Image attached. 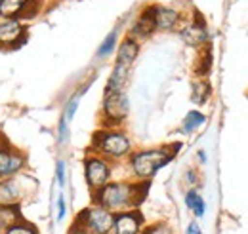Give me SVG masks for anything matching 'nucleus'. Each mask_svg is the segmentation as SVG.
Listing matches in <instances>:
<instances>
[{"mask_svg": "<svg viewBox=\"0 0 248 234\" xmlns=\"http://www.w3.org/2000/svg\"><path fill=\"white\" fill-rule=\"evenodd\" d=\"M75 225L88 231L90 234H111L113 225H115V213H111L109 209H105L101 205L93 204L77 215Z\"/></svg>", "mask_w": 248, "mask_h": 234, "instance_id": "3", "label": "nucleus"}, {"mask_svg": "<svg viewBox=\"0 0 248 234\" xmlns=\"http://www.w3.org/2000/svg\"><path fill=\"white\" fill-rule=\"evenodd\" d=\"M92 148L97 150L101 156L109 158H123L130 152L132 143L130 139L121 132H111V130H99L92 139Z\"/></svg>", "mask_w": 248, "mask_h": 234, "instance_id": "4", "label": "nucleus"}, {"mask_svg": "<svg viewBox=\"0 0 248 234\" xmlns=\"http://www.w3.org/2000/svg\"><path fill=\"white\" fill-rule=\"evenodd\" d=\"M19 221H21L19 205H0V231L2 233L17 225Z\"/></svg>", "mask_w": 248, "mask_h": 234, "instance_id": "16", "label": "nucleus"}, {"mask_svg": "<svg viewBox=\"0 0 248 234\" xmlns=\"http://www.w3.org/2000/svg\"><path fill=\"white\" fill-rule=\"evenodd\" d=\"M25 42V30L17 19H6L0 23V46L17 48Z\"/></svg>", "mask_w": 248, "mask_h": 234, "instance_id": "9", "label": "nucleus"}, {"mask_svg": "<svg viewBox=\"0 0 248 234\" xmlns=\"http://www.w3.org/2000/svg\"><path fill=\"white\" fill-rule=\"evenodd\" d=\"M31 0H0V15L6 19H16V15H23Z\"/></svg>", "mask_w": 248, "mask_h": 234, "instance_id": "15", "label": "nucleus"}, {"mask_svg": "<svg viewBox=\"0 0 248 234\" xmlns=\"http://www.w3.org/2000/svg\"><path fill=\"white\" fill-rule=\"evenodd\" d=\"M186 205L197 215V217H202L204 215V211H206V204H204V200H202V196L195 190V189H191L189 192L186 194Z\"/></svg>", "mask_w": 248, "mask_h": 234, "instance_id": "19", "label": "nucleus"}, {"mask_svg": "<svg viewBox=\"0 0 248 234\" xmlns=\"http://www.w3.org/2000/svg\"><path fill=\"white\" fill-rule=\"evenodd\" d=\"M82 91H84V89H82ZM82 91L75 93V95L67 101V107H65V111H63V118H65L67 122H71L73 117H75V113H77V109H78V103H80V95H82Z\"/></svg>", "mask_w": 248, "mask_h": 234, "instance_id": "23", "label": "nucleus"}, {"mask_svg": "<svg viewBox=\"0 0 248 234\" xmlns=\"http://www.w3.org/2000/svg\"><path fill=\"white\" fill-rule=\"evenodd\" d=\"M182 145H176L174 148H149L134 152L130 158V168L134 176L140 181H149L160 168H164L176 154V148Z\"/></svg>", "mask_w": 248, "mask_h": 234, "instance_id": "2", "label": "nucleus"}, {"mask_svg": "<svg viewBox=\"0 0 248 234\" xmlns=\"http://www.w3.org/2000/svg\"><path fill=\"white\" fill-rule=\"evenodd\" d=\"M210 93H212V88L206 80H195L193 86H191V101L197 103V105H202V103L208 101Z\"/></svg>", "mask_w": 248, "mask_h": 234, "instance_id": "18", "label": "nucleus"}, {"mask_svg": "<svg viewBox=\"0 0 248 234\" xmlns=\"http://www.w3.org/2000/svg\"><path fill=\"white\" fill-rule=\"evenodd\" d=\"M4 234H38V231L32 227L31 223H25V221H19L17 225H14L12 229H8Z\"/></svg>", "mask_w": 248, "mask_h": 234, "instance_id": "24", "label": "nucleus"}, {"mask_svg": "<svg viewBox=\"0 0 248 234\" xmlns=\"http://www.w3.org/2000/svg\"><path fill=\"white\" fill-rule=\"evenodd\" d=\"M56 179H58L60 187L65 185V162L63 160H58V164H56Z\"/></svg>", "mask_w": 248, "mask_h": 234, "instance_id": "27", "label": "nucleus"}, {"mask_svg": "<svg viewBox=\"0 0 248 234\" xmlns=\"http://www.w3.org/2000/svg\"><path fill=\"white\" fill-rule=\"evenodd\" d=\"M199 160L201 162H206V152L204 150H199Z\"/></svg>", "mask_w": 248, "mask_h": 234, "instance_id": "32", "label": "nucleus"}, {"mask_svg": "<svg viewBox=\"0 0 248 234\" xmlns=\"http://www.w3.org/2000/svg\"><path fill=\"white\" fill-rule=\"evenodd\" d=\"M186 234H202V233H201V227L197 225V221H191V223H189Z\"/></svg>", "mask_w": 248, "mask_h": 234, "instance_id": "29", "label": "nucleus"}, {"mask_svg": "<svg viewBox=\"0 0 248 234\" xmlns=\"http://www.w3.org/2000/svg\"><path fill=\"white\" fill-rule=\"evenodd\" d=\"M206 122V118H204V115L202 113H199V111H191V113H187L186 120H184V132L186 133H193L197 128H201L202 124Z\"/></svg>", "mask_w": 248, "mask_h": 234, "instance_id": "20", "label": "nucleus"}, {"mask_svg": "<svg viewBox=\"0 0 248 234\" xmlns=\"http://www.w3.org/2000/svg\"><path fill=\"white\" fill-rule=\"evenodd\" d=\"M155 12V27L160 30L174 29L180 23V14L174 8H164V6H153Z\"/></svg>", "mask_w": 248, "mask_h": 234, "instance_id": "13", "label": "nucleus"}, {"mask_svg": "<svg viewBox=\"0 0 248 234\" xmlns=\"http://www.w3.org/2000/svg\"><path fill=\"white\" fill-rule=\"evenodd\" d=\"M23 198V190L17 179H4L0 181V205H19Z\"/></svg>", "mask_w": 248, "mask_h": 234, "instance_id": "10", "label": "nucleus"}, {"mask_svg": "<svg viewBox=\"0 0 248 234\" xmlns=\"http://www.w3.org/2000/svg\"><path fill=\"white\" fill-rule=\"evenodd\" d=\"M65 213H67V204H65V198L60 196L58 198V221H62L65 217Z\"/></svg>", "mask_w": 248, "mask_h": 234, "instance_id": "28", "label": "nucleus"}, {"mask_svg": "<svg viewBox=\"0 0 248 234\" xmlns=\"http://www.w3.org/2000/svg\"><path fill=\"white\" fill-rule=\"evenodd\" d=\"M141 234H172L170 227L164 225V223H155L151 227H147L145 231H141Z\"/></svg>", "mask_w": 248, "mask_h": 234, "instance_id": "25", "label": "nucleus"}, {"mask_svg": "<svg viewBox=\"0 0 248 234\" xmlns=\"http://www.w3.org/2000/svg\"><path fill=\"white\" fill-rule=\"evenodd\" d=\"M186 179H187V183H189V185H195V183H197V174L191 170V172H187Z\"/></svg>", "mask_w": 248, "mask_h": 234, "instance_id": "30", "label": "nucleus"}, {"mask_svg": "<svg viewBox=\"0 0 248 234\" xmlns=\"http://www.w3.org/2000/svg\"><path fill=\"white\" fill-rule=\"evenodd\" d=\"M69 234H90V233L84 231V229H80V227H77V225H73L71 231H69Z\"/></svg>", "mask_w": 248, "mask_h": 234, "instance_id": "31", "label": "nucleus"}, {"mask_svg": "<svg viewBox=\"0 0 248 234\" xmlns=\"http://www.w3.org/2000/svg\"><path fill=\"white\" fill-rule=\"evenodd\" d=\"M115 44H117V30L109 32L105 36V40L101 42V46L97 48V58H107L113 50H115Z\"/></svg>", "mask_w": 248, "mask_h": 234, "instance_id": "22", "label": "nucleus"}, {"mask_svg": "<svg viewBox=\"0 0 248 234\" xmlns=\"http://www.w3.org/2000/svg\"><path fill=\"white\" fill-rule=\"evenodd\" d=\"M67 126H69V122L62 117V120H60V130H58V132H60V133H58V141H60V145L65 143V139H67V135H69V128H67Z\"/></svg>", "mask_w": 248, "mask_h": 234, "instance_id": "26", "label": "nucleus"}, {"mask_svg": "<svg viewBox=\"0 0 248 234\" xmlns=\"http://www.w3.org/2000/svg\"><path fill=\"white\" fill-rule=\"evenodd\" d=\"M141 227H143V217L138 209L115 213L113 234H141Z\"/></svg>", "mask_w": 248, "mask_h": 234, "instance_id": "8", "label": "nucleus"}, {"mask_svg": "<svg viewBox=\"0 0 248 234\" xmlns=\"http://www.w3.org/2000/svg\"><path fill=\"white\" fill-rule=\"evenodd\" d=\"M210 69H212V54H210V50L206 48V50L201 52V58H199L197 65H195V73H197L199 76H206V74L210 73Z\"/></svg>", "mask_w": 248, "mask_h": 234, "instance_id": "21", "label": "nucleus"}, {"mask_svg": "<svg viewBox=\"0 0 248 234\" xmlns=\"http://www.w3.org/2000/svg\"><path fill=\"white\" fill-rule=\"evenodd\" d=\"M130 103L124 91H105L103 97V117L109 124H119L128 117Z\"/></svg>", "mask_w": 248, "mask_h": 234, "instance_id": "6", "label": "nucleus"}, {"mask_svg": "<svg viewBox=\"0 0 248 234\" xmlns=\"http://www.w3.org/2000/svg\"><path fill=\"white\" fill-rule=\"evenodd\" d=\"M128 76H130V65H124V63H115V69L109 76V82L105 86V91H123L126 82H128Z\"/></svg>", "mask_w": 248, "mask_h": 234, "instance_id": "14", "label": "nucleus"}, {"mask_svg": "<svg viewBox=\"0 0 248 234\" xmlns=\"http://www.w3.org/2000/svg\"><path fill=\"white\" fill-rule=\"evenodd\" d=\"M25 166V156L8 143H0V181L14 177Z\"/></svg>", "mask_w": 248, "mask_h": 234, "instance_id": "7", "label": "nucleus"}, {"mask_svg": "<svg viewBox=\"0 0 248 234\" xmlns=\"http://www.w3.org/2000/svg\"><path fill=\"white\" fill-rule=\"evenodd\" d=\"M84 176L86 183L92 189V192L99 190L101 187H105L111 179V166L105 158H101L99 154H92L84 158Z\"/></svg>", "mask_w": 248, "mask_h": 234, "instance_id": "5", "label": "nucleus"}, {"mask_svg": "<svg viewBox=\"0 0 248 234\" xmlns=\"http://www.w3.org/2000/svg\"><path fill=\"white\" fill-rule=\"evenodd\" d=\"M149 190V181L140 183H107L93 192V204L109 209L111 213H121L138 209L145 200Z\"/></svg>", "mask_w": 248, "mask_h": 234, "instance_id": "1", "label": "nucleus"}, {"mask_svg": "<svg viewBox=\"0 0 248 234\" xmlns=\"http://www.w3.org/2000/svg\"><path fill=\"white\" fill-rule=\"evenodd\" d=\"M155 12H153V6L151 8H147L140 17H138V21L134 23V27L130 30V38H147L153 30H155Z\"/></svg>", "mask_w": 248, "mask_h": 234, "instance_id": "11", "label": "nucleus"}, {"mask_svg": "<svg viewBox=\"0 0 248 234\" xmlns=\"http://www.w3.org/2000/svg\"><path fill=\"white\" fill-rule=\"evenodd\" d=\"M182 38L186 40L189 46L193 48H201L208 42V34L204 29V23L202 21H193L189 23L186 29H182Z\"/></svg>", "mask_w": 248, "mask_h": 234, "instance_id": "12", "label": "nucleus"}, {"mask_svg": "<svg viewBox=\"0 0 248 234\" xmlns=\"http://www.w3.org/2000/svg\"><path fill=\"white\" fill-rule=\"evenodd\" d=\"M138 52H140V46H138V42L134 40V38H126L123 40V44L119 46V54H117V61L119 63H124V65H130L132 67V63L136 61L138 58Z\"/></svg>", "mask_w": 248, "mask_h": 234, "instance_id": "17", "label": "nucleus"}]
</instances>
